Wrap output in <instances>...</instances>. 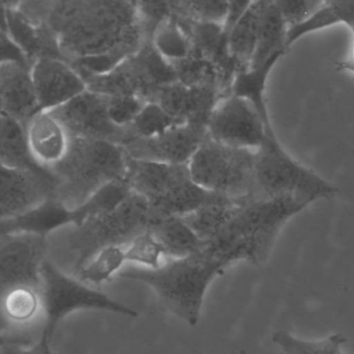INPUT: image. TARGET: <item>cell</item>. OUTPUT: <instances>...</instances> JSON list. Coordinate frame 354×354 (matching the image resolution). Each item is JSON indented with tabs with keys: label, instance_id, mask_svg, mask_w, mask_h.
<instances>
[{
	"label": "cell",
	"instance_id": "6da1fadb",
	"mask_svg": "<svg viewBox=\"0 0 354 354\" xmlns=\"http://www.w3.org/2000/svg\"><path fill=\"white\" fill-rule=\"evenodd\" d=\"M43 25L82 76L110 72L147 39L136 1L49 0Z\"/></svg>",
	"mask_w": 354,
	"mask_h": 354
},
{
	"label": "cell",
	"instance_id": "7a4b0ae2",
	"mask_svg": "<svg viewBox=\"0 0 354 354\" xmlns=\"http://www.w3.org/2000/svg\"><path fill=\"white\" fill-rule=\"evenodd\" d=\"M307 206L291 199H258L239 204L227 226L204 253L230 267L239 261L266 263L281 231Z\"/></svg>",
	"mask_w": 354,
	"mask_h": 354
},
{
	"label": "cell",
	"instance_id": "3957f363",
	"mask_svg": "<svg viewBox=\"0 0 354 354\" xmlns=\"http://www.w3.org/2000/svg\"><path fill=\"white\" fill-rule=\"evenodd\" d=\"M227 268L202 251L170 260L156 269L129 268L120 272V276L149 286L165 311L195 328L201 317L208 288Z\"/></svg>",
	"mask_w": 354,
	"mask_h": 354
},
{
	"label": "cell",
	"instance_id": "277c9868",
	"mask_svg": "<svg viewBox=\"0 0 354 354\" xmlns=\"http://www.w3.org/2000/svg\"><path fill=\"white\" fill-rule=\"evenodd\" d=\"M127 162L128 155L118 143L70 136L66 155L49 168L57 183L54 197L75 209L102 187L124 180Z\"/></svg>",
	"mask_w": 354,
	"mask_h": 354
},
{
	"label": "cell",
	"instance_id": "5b68a950",
	"mask_svg": "<svg viewBox=\"0 0 354 354\" xmlns=\"http://www.w3.org/2000/svg\"><path fill=\"white\" fill-rule=\"evenodd\" d=\"M256 200L291 199L309 206L318 200H332L339 189L293 158L278 139H268L256 152Z\"/></svg>",
	"mask_w": 354,
	"mask_h": 354
},
{
	"label": "cell",
	"instance_id": "8992f818",
	"mask_svg": "<svg viewBox=\"0 0 354 354\" xmlns=\"http://www.w3.org/2000/svg\"><path fill=\"white\" fill-rule=\"evenodd\" d=\"M151 220L149 203L132 193L112 211L93 216L75 227L68 235L70 249L77 255L75 276L103 249L130 245L139 235L149 231Z\"/></svg>",
	"mask_w": 354,
	"mask_h": 354
},
{
	"label": "cell",
	"instance_id": "52a82bcc",
	"mask_svg": "<svg viewBox=\"0 0 354 354\" xmlns=\"http://www.w3.org/2000/svg\"><path fill=\"white\" fill-rule=\"evenodd\" d=\"M256 152L226 147L207 137L192 156L187 170L204 191L245 203L256 200Z\"/></svg>",
	"mask_w": 354,
	"mask_h": 354
},
{
	"label": "cell",
	"instance_id": "ba28073f",
	"mask_svg": "<svg viewBox=\"0 0 354 354\" xmlns=\"http://www.w3.org/2000/svg\"><path fill=\"white\" fill-rule=\"evenodd\" d=\"M41 301L43 330L39 338L51 344L64 318L74 312L104 311L127 317H138V312L85 283L66 276L49 260L41 267Z\"/></svg>",
	"mask_w": 354,
	"mask_h": 354
},
{
	"label": "cell",
	"instance_id": "9c48e42d",
	"mask_svg": "<svg viewBox=\"0 0 354 354\" xmlns=\"http://www.w3.org/2000/svg\"><path fill=\"white\" fill-rule=\"evenodd\" d=\"M206 130L208 137L216 143L250 151H258L268 139H278L276 134H270L249 101L231 94L218 100Z\"/></svg>",
	"mask_w": 354,
	"mask_h": 354
},
{
	"label": "cell",
	"instance_id": "30bf717a",
	"mask_svg": "<svg viewBox=\"0 0 354 354\" xmlns=\"http://www.w3.org/2000/svg\"><path fill=\"white\" fill-rule=\"evenodd\" d=\"M47 251L48 237L27 233L0 235V299L15 289L41 291Z\"/></svg>",
	"mask_w": 354,
	"mask_h": 354
},
{
	"label": "cell",
	"instance_id": "8fae6325",
	"mask_svg": "<svg viewBox=\"0 0 354 354\" xmlns=\"http://www.w3.org/2000/svg\"><path fill=\"white\" fill-rule=\"evenodd\" d=\"M48 112L64 126L68 136L100 139L120 145L127 137L126 128L116 126L110 118L108 97L88 89Z\"/></svg>",
	"mask_w": 354,
	"mask_h": 354
},
{
	"label": "cell",
	"instance_id": "7c38bea8",
	"mask_svg": "<svg viewBox=\"0 0 354 354\" xmlns=\"http://www.w3.org/2000/svg\"><path fill=\"white\" fill-rule=\"evenodd\" d=\"M124 181L153 211L165 207L192 182L187 164H166L129 157Z\"/></svg>",
	"mask_w": 354,
	"mask_h": 354
},
{
	"label": "cell",
	"instance_id": "4fadbf2b",
	"mask_svg": "<svg viewBox=\"0 0 354 354\" xmlns=\"http://www.w3.org/2000/svg\"><path fill=\"white\" fill-rule=\"evenodd\" d=\"M56 184L50 168L45 172H29L0 162V222L55 197Z\"/></svg>",
	"mask_w": 354,
	"mask_h": 354
},
{
	"label": "cell",
	"instance_id": "5bb4252c",
	"mask_svg": "<svg viewBox=\"0 0 354 354\" xmlns=\"http://www.w3.org/2000/svg\"><path fill=\"white\" fill-rule=\"evenodd\" d=\"M207 130L196 125L183 124L151 139H131L122 145L133 159L166 164H187Z\"/></svg>",
	"mask_w": 354,
	"mask_h": 354
},
{
	"label": "cell",
	"instance_id": "9a60e30c",
	"mask_svg": "<svg viewBox=\"0 0 354 354\" xmlns=\"http://www.w3.org/2000/svg\"><path fill=\"white\" fill-rule=\"evenodd\" d=\"M31 77L41 112H52L87 89L76 69L60 58H39L31 66Z\"/></svg>",
	"mask_w": 354,
	"mask_h": 354
},
{
	"label": "cell",
	"instance_id": "2e32d148",
	"mask_svg": "<svg viewBox=\"0 0 354 354\" xmlns=\"http://www.w3.org/2000/svg\"><path fill=\"white\" fill-rule=\"evenodd\" d=\"M39 112L30 64L19 62L0 64V114L14 118L26 128Z\"/></svg>",
	"mask_w": 354,
	"mask_h": 354
},
{
	"label": "cell",
	"instance_id": "e0dca14e",
	"mask_svg": "<svg viewBox=\"0 0 354 354\" xmlns=\"http://www.w3.org/2000/svg\"><path fill=\"white\" fill-rule=\"evenodd\" d=\"M221 98L220 91L214 87H189L174 82L161 87L153 102L187 124L206 128L208 118Z\"/></svg>",
	"mask_w": 354,
	"mask_h": 354
},
{
	"label": "cell",
	"instance_id": "ac0fdd59",
	"mask_svg": "<svg viewBox=\"0 0 354 354\" xmlns=\"http://www.w3.org/2000/svg\"><path fill=\"white\" fill-rule=\"evenodd\" d=\"M66 226H77L76 212L52 197L20 215L1 220L0 235L27 233L48 237Z\"/></svg>",
	"mask_w": 354,
	"mask_h": 354
},
{
	"label": "cell",
	"instance_id": "d6986e66",
	"mask_svg": "<svg viewBox=\"0 0 354 354\" xmlns=\"http://www.w3.org/2000/svg\"><path fill=\"white\" fill-rule=\"evenodd\" d=\"M16 3L17 1H12L8 8L6 31L31 66L39 58L64 60L53 31L46 25H35L27 20L17 10Z\"/></svg>",
	"mask_w": 354,
	"mask_h": 354
},
{
	"label": "cell",
	"instance_id": "ffe728a7",
	"mask_svg": "<svg viewBox=\"0 0 354 354\" xmlns=\"http://www.w3.org/2000/svg\"><path fill=\"white\" fill-rule=\"evenodd\" d=\"M26 136L33 158L47 168L59 162L68 151L70 136L50 112H39L27 124Z\"/></svg>",
	"mask_w": 354,
	"mask_h": 354
},
{
	"label": "cell",
	"instance_id": "44dd1931",
	"mask_svg": "<svg viewBox=\"0 0 354 354\" xmlns=\"http://www.w3.org/2000/svg\"><path fill=\"white\" fill-rule=\"evenodd\" d=\"M287 31L288 26L276 1L261 0L257 46L251 68H257L274 56H283L288 52L286 47Z\"/></svg>",
	"mask_w": 354,
	"mask_h": 354
},
{
	"label": "cell",
	"instance_id": "7402d4cb",
	"mask_svg": "<svg viewBox=\"0 0 354 354\" xmlns=\"http://www.w3.org/2000/svg\"><path fill=\"white\" fill-rule=\"evenodd\" d=\"M149 231L161 243L166 256H169L172 259L202 253L205 247V242L194 233L181 218L153 214Z\"/></svg>",
	"mask_w": 354,
	"mask_h": 354
},
{
	"label": "cell",
	"instance_id": "603a6c76",
	"mask_svg": "<svg viewBox=\"0 0 354 354\" xmlns=\"http://www.w3.org/2000/svg\"><path fill=\"white\" fill-rule=\"evenodd\" d=\"M281 57L282 56H274L262 66L237 73L231 83L230 91H229L231 95L243 98L253 105L261 120L263 121L270 134H276V132L270 121L268 101H266V82H268L270 73Z\"/></svg>",
	"mask_w": 354,
	"mask_h": 354
},
{
	"label": "cell",
	"instance_id": "cb8c5ba5",
	"mask_svg": "<svg viewBox=\"0 0 354 354\" xmlns=\"http://www.w3.org/2000/svg\"><path fill=\"white\" fill-rule=\"evenodd\" d=\"M0 162L29 172H45L49 168L33 158L27 141L26 128L3 114H0Z\"/></svg>",
	"mask_w": 354,
	"mask_h": 354
},
{
	"label": "cell",
	"instance_id": "d4e9b609",
	"mask_svg": "<svg viewBox=\"0 0 354 354\" xmlns=\"http://www.w3.org/2000/svg\"><path fill=\"white\" fill-rule=\"evenodd\" d=\"M260 1H250L228 35V50L237 73L249 70L257 46Z\"/></svg>",
	"mask_w": 354,
	"mask_h": 354
},
{
	"label": "cell",
	"instance_id": "484cf974",
	"mask_svg": "<svg viewBox=\"0 0 354 354\" xmlns=\"http://www.w3.org/2000/svg\"><path fill=\"white\" fill-rule=\"evenodd\" d=\"M345 25L351 33H354V1L330 0L322 6L301 24L289 27L287 31V50L305 35L335 25Z\"/></svg>",
	"mask_w": 354,
	"mask_h": 354
},
{
	"label": "cell",
	"instance_id": "4316f807",
	"mask_svg": "<svg viewBox=\"0 0 354 354\" xmlns=\"http://www.w3.org/2000/svg\"><path fill=\"white\" fill-rule=\"evenodd\" d=\"M239 204L241 203L231 200H221L202 206L181 218L206 243L214 238L227 226Z\"/></svg>",
	"mask_w": 354,
	"mask_h": 354
},
{
	"label": "cell",
	"instance_id": "83f0119b",
	"mask_svg": "<svg viewBox=\"0 0 354 354\" xmlns=\"http://www.w3.org/2000/svg\"><path fill=\"white\" fill-rule=\"evenodd\" d=\"M151 42L158 52L170 64L185 60L192 51L191 39L178 18L172 12L158 25Z\"/></svg>",
	"mask_w": 354,
	"mask_h": 354
},
{
	"label": "cell",
	"instance_id": "f1b7e54d",
	"mask_svg": "<svg viewBox=\"0 0 354 354\" xmlns=\"http://www.w3.org/2000/svg\"><path fill=\"white\" fill-rule=\"evenodd\" d=\"M183 124L187 123L168 114L159 104L147 102L134 121L126 127L127 139L124 143L131 139H151Z\"/></svg>",
	"mask_w": 354,
	"mask_h": 354
},
{
	"label": "cell",
	"instance_id": "f546056e",
	"mask_svg": "<svg viewBox=\"0 0 354 354\" xmlns=\"http://www.w3.org/2000/svg\"><path fill=\"white\" fill-rule=\"evenodd\" d=\"M272 341L284 354H344L342 346L347 339L344 335L333 334L322 340L308 341L281 330L272 334Z\"/></svg>",
	"mask_w": 354,
	"mask_h": 354
},
{
	"label": "cell",
	"instance_id": "4dcf8cb0",
	"mask_svg": "<svg viewBox=\"0 0 354 354\" xmlns=\"http://www.w3.org/2000/svg\"><path fill=\"white\" fill-rule=\"evenodd\" d=\"M126 261L124 247H110L100 251L84 268L77 274L81 282L101 286L110 282L112 276L118 272Z\"/></svg>",
	"mask_w": 354,
	"mask_h": 354
},
{
	"label": "cell",
	"instance_id": "1f68e13d",
	"mask_svg": "<svg viewBox=\"0 0 354 354\" xmlns=\"http://www.w3.org/2000/svg\"><path fill=\"white\" fill-rule=\"evenodd\" d=\"M229 1L193 0L170 1L172 14L194 22L223 25L228 10Z\"/></svg>",
	"mask_w": 354,
	"mask_h": 354
},
{
	"label": "cell",
	"instance_id": "d6a6232c",
	"mask_svg": "<svg viewBox=\"0 0 354 354\" xmlns=\"http://www.w3.org/2000/svg\"><path fill=\"white\" fill-rule=\"evenodd\" d=\"M126 261L140 264L143 268L156 269L162 265V258L166 256L161 243L149 231L134 239L124 249Z\"/></svg>",
	"mask_w": 354,
	"mask_h": 354
},
{
	"label": "cell",
	"instance_id": "836d02e7",
	"mask_svg": "<svg viewBox=\"0 0 354 354\" xmlns=\"http://www.w3.org/2000/svg\"><path fill=\"white\" fill-rule=\"evenodd\" d=\"M147 103L145 99L136 95L108 97V114L116 126L126 128Z\"/></svg>",
	"mask_w": 354,
	"mask_h": 354
},
{
	"label": "cell",
	"instance_id": "e575fe53",
	"mask_svg": "<svg viewBox=\"0 0 354 354\" xmlns=\"http://www.w3.org/2000/svg\"><path fill=\"white\" fill-rule=\"evenodd\" d=\"M277 6L286 22L287 26L301 24L309 19L324 1L316 0H276Z\"/></svg>",
	"mask_w": 354,
	"mask_h": 354
},
{
	"label": "cell",
	"instance_id": "d590c367",
	"mask_svg": "<svg viewBox=\"0 0 354 354\" xmlns=\"http://www.w3.org/2000/svg\"><path fill=\"white\" fill-rule=\"evenodd\" d=\"M0 354H55L51 344L39 338L33 343H23L8 340L0 345Z\"/></svg>",
	"mask_w": 354,
	"mask_h": 354
},
{
	"label": "cell",
	"instance_id": "8d00e7d4",
	"mask_svg": "<svg viewBox=\"0 0 354 354\" xmlns=\"http://www.w3.org/2000/svg\"><path fill=\"white\" fill-rule=\"evenodd\" d=\"M8 62H25L30 64L26 56L10 39L8 33L0 28V64Z\"/></svg>",
	"mask_w": 354,
	"mask_h": 354
},
{
	"label": "cell",
	"instance_id": "74e56055",
	"mask_svg": "<svg viewBox=\"0 0 354 354\" xmlns=\"http://www.w3.org/2000/svg\"><path fill=\"white\" fill-rule=\"evenodd\" d=\"M353 39H351V50L348 55L344 60L337 62L336 69L339 72H349L353 75L354 79V33H351Z\"/></svg>",
	"mask_w": 354,
	"mask_h": 354
},
{
	"label": "cell",
	"instance_id": "f35d334b",
	"mask_svg": "<svg viewBox=\"0 0 354 354\" xmlns=\"http://www.w3.org/2000/svg\"><path fill=\"white\" fill-rule=\"evenodd\" d=\"M10 4L12 1H0V28L4 31L8 28V10Z\"/></svg>",
	"mask_w": 354,
	"mask_h": 354
},
{
	"label": "cell",
	"instance_id": "ab89813d",
	"mask_svg": "<svg viewBox=\"0 0 354 354\" xmlns=\"http://www.w3.org/2000/svg\"><path fill=\"white\" fill-rule=\"evenodd\" d=\"M0 334L3 335V336H6V326L3 320H2L1 316H0Z\"/></svg>",
	"mask_w": 354,
	"mask_h": 354
},
{
	"label": "cell",
	"instance_id": "60d3db41",
	"mask_svg": "<svg viewBox=\"0 0 354 354\" xmlns=\"http://www.w3.org/2000/svg\"><path fill=\"white\" fill-rule=\"evenodd\" d=\"M8 340H10V339H8L6 337H4L3 335L0 334V345L3 344V343Z\"/></svg>",
	"mask_w": 354,
	"mask_h": 354
}]
</instances>
